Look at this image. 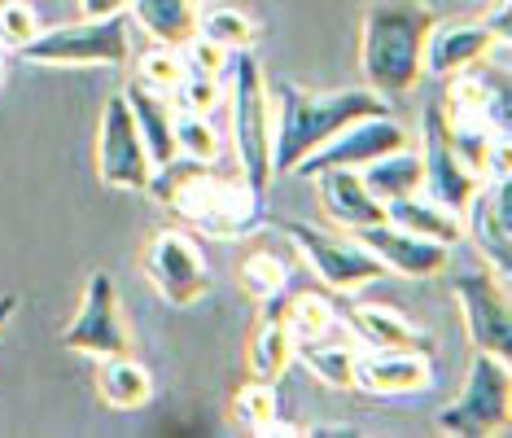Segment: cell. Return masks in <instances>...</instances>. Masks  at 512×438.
I'll use <instances>...</instances> for the list:
<instances>
[{
    "mask_svg": "<svg viewBox=\"0 0 512 438\" xmlns=\"http://www.w3.org/2000/svg\"><path fill=\"white\" fill-rule=\"evenodd\" d=\"M267 101H272V176H294L302 158L329 136L372 114H390V101L372 88L302 92L281 84L267 92Z\"/></svg>",
    "mask_w": 512,
    "mask_h": 438,
    "instance_id": "1",
    "label": "cell"
},
{
    "mask_svg": "<svg viewBox=\"0 0 512 438\" xmlns=\"http://www.w3.org/2000/svg\"><path fill=\"white\" fill-rule=\"evenodd\" d=\"M145 193H154L162 206H171L176 215H184L197 233L215 237V241H237L259 228V193L246 180H224L211 176L202 163L193 158H171L167 167H154Z\"/></svg>",
    "mask_w": 512,
    "mask_h": 438,
    "instance_id": "2",
    "label": "cell"
},
{
    "mask_svg": "<svg viewBox=\"0 0 512 438\" xmlns=\"http://www.w3.org/2000/svg\"><path fill=\"white\" fill-rule=\"evenodd\" d=\"M434 27V9L425 0H377L364 14L359 66L372 92L407 97L425 75V36Z\"/></svg>",
    "mask_w": 512,
    "mask_h": 438,
    "instance_id": "3",
    "label": "cell"
},
{
    "mask_svg": "<svg viewBox=\"0 0 512 438\" xmlns=\"http://www.w3.org/2000/svg\"><path fill=\"white\" fill-rule=\"evenodd\" d=\"M232 84V145H237L241 180L254 193H267L272 184V101H267L263 66L250 49H237L228 62Z\"/></svg>",
    "mask_w": 512,
    "mask_h": 438,
    "instance_id": "4",
    "label": "cell"
},
{
    "mask_svg": "<svg viewBox=\"0 0 512 438\" xmlns=\"http://www.w3.org/2000/svg\"><path fill=\"white\" fill-rule=\"evenodd\" d=\"M14 57L31 66H127V57H132L127 14L119 9V14L88 18V22H75V27L40 31Z\"/></svg>",
    "mask_w": 512,
    "mask_h": 438,
    "instance_id": "5",
    "label": "cell"
},
{
    "mask_svg": "<svg viewBox=\"0 0 512 438\" xmlns=\"http://www.w3.org/2000/svg\"><path fill=\"white\" fill-rule=\"evenodd\" d=\"M508 417H512L508 360L473 351L464 390L456 403H447L438 412V430L442 434H508Z\"/></svg>",
    "mask_w": 512,
    "mask_h": 438,
    "instance_id": "6",
    "label": "cell"
},
{
    "mask_svg": "<svg viewBox=\"0 0 512 438\" xmlns=\"http://www.w3.org/2000/svg\"><path fill=\"white\" fill-rule=\"evenodd\" d=\"M276 233H285L298 246V255L307 259V268L329 285V294H351L359 285H372L386 276L377 255H368L355 237H333L320 233L311 224H298V219H267Z\"/></svg>",
    "mask_w": 512,
    "mask_h": 438,
    "instance_id": "7",
    "label": "cell"
},
{
    "mask_svg": "<svg viewBox=\"0 0 512 438\" xmlns=\"http://www.w3.org/2000/svg\"><path fill=\"white\" fill-rule=\"evenodd\" d=\"M504 276L486 263H469L451 276V294L464 311V333H469L473 351L512 360V316H508V290Z\"/></svg>",
    "mask_w": 512,
    "mask_h": 438,
    "instance_id": "8",
    "label": "cell"
},
{
    "mask_svg": "<svg viewBox=\"0 0 512 438\" xmlns=\"http://www.w3.org/2000/svg\"><path fill=\"white\" fill-rule=\"evenodd\" d=\"M141 268L171 307H193L206 298V290H211L206 255L184 228H162V233H154V241L145 246Z\"/></svg>",
    "mask_w": 512,
    "mask_h": 438,
    "instance_id": "9",
    "label": "cell"
},
{
    "mask_svg": "<svg viewBox=\"0 0 512 438\" xmlns=\"http://www.w3.org/2000/svg\"><path fill=\"white\" fill-rule=\"evenodd\" d=\"M62 347L75 355H97V360H106V355H132V333H127L123 303H119L110 272L88 276L84 303H79L71 325L62 329Z\"/></svg>",
    "mask_w": 512,
    "mask_h": 438,
    "instance_id": "10",
    "label": "cell"
},
{
    "mask_svg": "<svg viewBox=\"0 0 512 438\" xmlns=\"http://www.w3.org/2000/svg\"><path fill=\"white\" fill-rule=\"evenodd\" d=\"M97 176L106 189H145L154 176V163L145 154V141L136 132L132 106L123 92L101 106V128H97Z\"/></svg>",
    "mask_w": 512,
    "mask_h": 438,
    "instance_id": "11",
    "label": "cell"
},
{
    "mask_svg": "<svg viewBox=\"0 0 512 438\" xmlns=\"http://www.w3.org/2000/svg\"><path fill=\"white\" fill-rule=\"evenodd\" d=\"M460 224L473 237L486 268H495L508 281L512 276V176H486L477 184Z\"/></svg>",
    "mask_w": 512,
    "mask_h": 438,
    "instance_id": "12",
    "label": "cell"
},
{
    "mask_svg": "<svg viewBox=\"0 0 512 438\" xmlns=\"http://www.w3.org/2000/svg\"><path fill=\"white\" fill-rule=\"evenodd\" d=\"M407 145V128L403 123H394L390 114H372V119H359L351 123V128H342L337 136H329L324 145H316L307 158L298 163L294 176H316V171L324 167H368L372 158H381V154H390V149H403Z\"/></svg>",
    "mask_w": 512,
    "mask_h": 438,
    "instance_id": "13",
    "label": "cell"
},
{
    "mask_svg": "<svg viewBox=\"0 0 512 438\" xmlns=\"http://www.w3.org/2000/svg\"><path fill=\"white\" fill-rule=\"evenodd\" d=\"M421 171H425L421 193H429V202L447 206L451 215H464V206H469L473 189L482 184L456 158V149H451V141H447V123H442V110L438 106H429L421 114Z\"/></svg>",
    "mask_w": 512,
    "mask_h": 438,
    "instance_id": "14",
    "label": "cell"
},
{
    "mask_svg": "<svg viewBox=\"0 0 512 438\" xmlns=\"http://www.w3.org/2000/svg\"><path fill=\"white\" fill-rule=\"evenodd\" d=\"M351 237L368 250V255H377L386 272L412 276V281H429V276L451 268V246H438V241H425L416 233H403V228H394L390 219L368 224V228H351Z\"/></svg>",
    "mask_w": 512,
    "mask_h": 438,
    "instance_id": "15",
    "label": "cell"
},
{
    "mask_svg": "<svg viewBox=\"0 0 512 438\" xmlns=\"http://www.w3.org/2000/svg\"><path fill=\"white\" fill-rule=\"evenodd\" d=\"M434 382V368L421 347H372L355 355V386L368 395H421Z\"/></svg>",
    "mask_w": 512,
    "mask_h": 438,
    "instance_id": "16",
    "label": "cell"
},
{
    "mask_svg": "<svg viewBox=\"0 0 512 438\" xmlns=\"http://www.w3.org/2000/svg\"><path fill=\"white\" fill-rule=\"evenodd\" d=\"M495 36L486 22H447V27H429L425 36V75H456L464 66L486 62L495 49Z\"/></svg>",
    "mask_w": 512,
    "mask_h": 438,
    "instance_id": "17",
    "label": "cell"
},
{
    "mask_svg": "<svg viewBox=\"0 0 512 438\" xmlns=\"http://www.w3.org/2000/svg\"><path fill=\"white\" fill-rule=\"evenodd\" d=\"M311 180H316V189H320L324 215H329L337 228H346V233H351V228H368V224H381V219H386V206L368 193V184L359 180V171H351V167H324Z\"/></svg>",
    "mask_w": 512,
    "mask_h": 438,
    "instance_id": "18",
    "label": "cell"
},
{
    "mask_svg": "<svg viewBox=\"0 0 512 438\" xmlns=\"http://www.w3.org/2000/svg\"><path fill=\"white\" fill-rule=\"evenodd\" d=\"M123 97H127V106H132V119H136V132H141V141H145L149 163L167 167L171 158H180V149H176V110L167 106V97L141 88L136 79H127Z\"/></svg>",
    "mask_w": 512,
    "mask_h": 438,
    "instance_id": "19",
    "label": "cell"
},
{
    "mask_svg": "<svg viewBox=\"0 0 512 438\" xmlns=\"http://www.w3.org/2000/svg\"><path fill=\"white\" fill-rule=\"evenodd\" d=\"M289 360H294V333L285 325V298H281V303H267V316L259 320V329L250 338L246 364L254 382H281Z\"/></svg>",
    "mask_w": 512,
    "mask_h": 438,
    "instance_id": "20",
    "label": "cell"
},
{
    "mask_svg": "<svg viewBox=\"0 0 512 438\" xmlns=\"http://www.w3.org/2000/svg\"><path fill=\"white\" fill-rule=\"evenodd\" d=\"M359 180L368 184V193H372V198H377L381 206H386V202H399V198H412V193H421V184H425L421 149H412V145L390 149V154L372 158L368 167H359Z\"/></svg>",
    "mask_w": 512,
    "mask_h": 438,
    "instance_id": "21",
    "label": "cell"
},
{
    "mask_svg": "<svg viewBox=\"0 0 512 438\" xmlns=\"http://www.w3.org/2000/svg\"><path fill=\"white\" fill-rule=\"evenodd\" d=\"M97 395L106 399V408H119V412H136L154 399V377L141 360L132 355H106L97 368Z\"/></svg>",
    "mask_w": 512,
    "mask_h": 438,
    "instance_id": "22",
    "label": "cell"
},
{
    "mask_svg": "<svg viewBox=\"0 0 512 438\" xmlns=\"http://www.w3.org/2000/svg\"><path fill=\"white\" fill-rule=\"evenodd\" d=\"M386 219L394 228H403V233L438 241V246H460V241H464L460 215H451L447 206H438V202H421V193L399 198V202H386Z\"/></svg>",
    "mask_w": 512,
    "mask_h": 438,
    "instance_id": "23",
    "label": "cell"
},
{
    "mask_svg": "<svg viewBox=\"0 0 512 438\" xmlns=\"http://www.w3.org/2000/svg\"><path fill=\"white\" fill-rule=\"evenodd\" d=\"M127 9L158 44L180 49L184 40L197 36V0H132Z\"/></svg>",
    "mask_w": 512,
    "mask_h": 438,
    "instance_id": "24",
    "label": "cell"
},
{
    "mask_svg": "<svg viewBox=\"0 0 512 438\" xmlns=\"http://www.w3.org/2000/svg\"><path fill=\"white\" fill-rule=\"evenodd\" d=\"M355 338H364L368 347H421V333H416L394 307L381 303H355L346 311Z\"/></svg>",
    "mask_w": 512,
    "mask_h": 438,
    "instance_id": "25",
    "label": "cell"
},
{
    "mask_svg": "<svg viewBox=\"0 0 512 438\" xmlns=\"http://www.w3.org/2000/svg\"><path fill=\"white\" fill-rule=\"evenodd\" d=\"M237 285L246 290L254 303H281L289 290V259L276 255V250H254V255L241 259L237 268Z\"/></svg>",
    "mask_w": 512,
    "mask_h": 438,
    "instance_id": "26",
    "label": "cell"
},
{
    "mask_svg": "<svg viewBox=\"0 0 512 438\" xmlns=\"http://www.w3.org/2000/svg\"><path fill=\"white\" fill-rule=\"evenodd\" d=\"M285 325L294 333V347H307V342H324L337 325V311L329 303V294L302 290L294 298H285Z\"/></svg>",
    "mask_w": 512,
    "mask_h": 438,
    "instance_id": "27",
    "label": "cell"
},
{
    "mask_svg": "<svg viewBox=\"0 0 512 438\" xmlns=\"http://www.w3.org/2000/svg\"><path fill=\"white\" fill-rule=\"evenodd\" d=\"M294 351L324 386H333V390H351L355 386V351L351 347L324 338V342H307V347H294Z\"/></svg>",
    "mask_w": 512,
    "mask_h": 438,
    "instance_id": "28",
    "label": "cell"
},
{
    "mask_svg": "<svg viewBox=\"0 0 512 438\" xmlns=\"http://www.w3.org/2000/svg\"><path fill=\"white\" fill-rule=\"evenodd\" d=\"M232 421L250 434H267L281 421V403H276V382H254L232 395Z\"/></svg>",
    "mask_w": 512,
    "mask_h": 438,
    "instance_id": "29",
    "label": "cell"
},
{
    "mask_svg": "<svg viewBox=\"0 0 512 438\" xmlns=\"http://www.w3.org/2000/svg\"><path fill=\"white\" fill-rule=\"evenodd\" d=\"M197 36L224 44V49H250L254 36H259V27H254V18H246L241 9L232 5H215V9H197Z\"/></svg>",
    "mask_w": 512,
    "mask_h": 438,
    "instance_id": "30",
    "label": "cell"
},
{
    "mask_svg": "<svg viewBox=\"0 0 512 438\" xmlns=\"http://www.w3.org/2000/svg\"><path fill=\"white\" fill-rule=\"evenodd\" d=\"M184 57H180V49H171V44H162V49H149V53H141V62H136V84L141 88H149V92H158V97H167L171 88L184 79Z\"/></svg>",
    "mask_w": 512,
    "mask_h": 438,
    "instance_id": "31",
    "label": "cell"
},
{
    "mask_svg": "<svg viewBox=\"0 0 512 438\" xmlns=\"http://www.w3.org/2000/svg\"><path fill=\"white\" fill-rule=\"evenodd\" d=\"M176 149L193 163L211 167L219 158V132L206 114H180L176 110Z\"/></svg>",
    "mask_w": 512,
    "mask_h": 438,
    "instance_id": "32",
    "label": "cell"
},
{
    "mask_svg": "<svg viewBox=\"0 0 512 438\" xmlns=\"http://www.w3.org/2000/svg\"><path fill=\"white\" fill-rule=\"evenodd\" d=\"M167 97L176 101V110H180V114H211L219 101H224V84H219V75L184 71V79L167 92Z\"/></svg>",
    "mask_w": 512,
    "mask_h": 438,
    "instance_id": "33",
    "label": "cell"
},
{
    "mask_svg": "<svg viewBox=\"0 0 512 438\" xmlns=\"http://www.w3.org/2000/svg\"><path fill=\"white\" fill-rule=\"evenodd\" d=\"M40 14L31 0H0V49L18 53L22 44H31L40 36Z\"/></svg>",
    "mask_w": 512,
    "mask_h": 438,
    "instance_id": "34",
    "label": "cell"
},
{
    "mask_svg": "<svg viewBox=\"0 0 512 438\" xmlns=\"http://www.w3.org/2000/svg\"><path fill=\"white\" fill-rule=\"evenodd\" d=\"M180 57H184V66H189V71H202V75H219V79H224L228 75V62H232V49H224V44H215V40H206V36H193V40L180 44Z\"/></svg>",
    "mask_w": 512,
    "mask_h": 438,
    "instance_id": "35",
    "label": "cell"
},
{
    "mask_svg": "<svg viewBox=\"0 0 512 438\" xmlns=\"http://www.w3.org/2000/svg\"><path fill=\"white\" fill-rule=\"evenodd\" d=\"M132 0H79V9H84V18H106V14H119L127 9Z\"/></svg>",
    "mask_w": 512,
    "mask_h": 438,
    "instance_id": "36",
    "label": "cell"
},
{
    "mask_svg": "<svg viewBox=\"0 0 512 438\" xmlns=\"http://www.w3.org/2000/svg\"><path fill=\"white\" fill-rule=\"evenodd\" d=\"M14 311H18V298L14 294H0V329L14 320Z\"/></svg>",
    "mask_w": 512,
    "mask_h": 438,
    "instance_id": "37",
    "label": "cell"
},
{
    "mask_svg": "<svg viewBox=\"0 0 512 438\" xmlns=\"http://www.w3.org/2000/svg\"><path fill=\"white\" fill-rule=\"evenodd\" d=\"M0 88H5V53H0Z\"/></svg>",
    "mask_w": 512,
    "mask_h": 438,
    "instance_id": "38",
    "label": "cell"
}]
</instances>
